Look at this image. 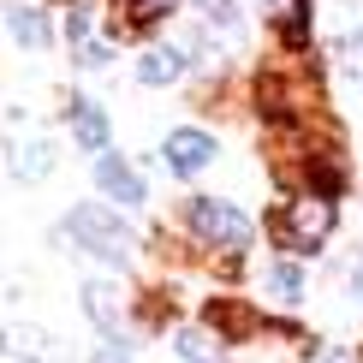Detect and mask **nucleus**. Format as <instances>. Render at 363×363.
<instances>
[{
	"instance_id": "obj_14",
	"label": "nucleus",
	"mask_w": 363,
	"mask_h": 363,
	"mask_svg": "<svg viewBox=\"0 0 363 363\" xmlns=\"http://www.w3.org/2000/svg\"><path fill=\"white\" fill-rule=\"evenodd\" d=\"M185 0H125L119 6V24H113V36H143L149 24H161L167 12H179Z\"/></svg>"
},
{
	"instance_id": "obj_11",
	"label": "nucleus",
	"mask_w": 363,
	"mask_h": 363,
	"mask_svg": "<svg viewBox=\"0 0 363 363\" xmlns=\"http://www.w3.org/2000/svg\"><path fill=\"white\" fill-rule=\"evenodd\" d=\"M203 322L215 328L226 345H233V340L256 334V328H262V315H256V310H245V304H233V298H208V304H203Z\"/></svg>"
},
{
	"instance_id": "obj_2",
	"label": "nucleus",
	"mask_w": 363,
	"mask_h": 363,
	"mask_svg": "<svg viewBox=\"0 0 363 363\" xmlns=\"http://www.w3.org/2000/svg\"><path fill=\"white\" fill-rule=\"evenodd\" d=\"M54 238H72V250L96 256V262H108V268H125L131 256H138V233L113 215V203H72L66 220L54 226Z\"/></svg>"
},
{
	"instance_id": "obj_18",
	"label": "nucleus",
	"mask_w": 363,
	"mask_h": 363,
	"mask_svg": "<svg viewBox=\"0 0 363 363\" xmlns=\"http://www.w3.org/2000/svg\"><path fill=\"white\" fill-rule=\"evenodd\" d=\"M89 24H96V18H89V6L66 0V24H60V30H66V42H72V48H84V42H89Z\"/></svg>"
},
{
	"instance_id": "obj_4",
	"label": "nucleus",
	"mask_w": 363,
	"mask_h": 363,
	"mask_svg": "<svg viewBox=\"0 0 363 363\" xmlns=\"http://www.w3.org/2000/svg\"><path fill=\"white\" fill-rule=\"evenodd\" d=\"M84 315L101 328V340H108V352H119V357H131L138 352V340L125 334V322H131V292L119 280H108V274H96V280H84Z\"/></svg>"
},
{
	"instance_id": "obj_16",
	"label": "nucleus",
	"mask_w": 363,
	"mask_h": 363,
	"mask_svg": "<svg viewBox=\"0 0 363 363\" xmlns=\"http://www.w3.org/2000/svg\"><path fill=\"white\" fill-rule=\"evenodd\" d=\"M196 18H203L215 36H245V12H238V0H191Z\"/></svg>"
},
{
	"instance_id": "obj_22",
	"label": "nucleus",
	"mask_w": 363,
	"mask_h": 363,
	"mask_svg": "<svg viewBox=\"0 0 363 363\" xmlns=\"http://www.w3.org/2000/svg\"><path fill=\"white\" fill-rule=\"evenodd\" d=\"M89 363H131V357H119V352H101V357H89Z\"/></svg>"
},
{
	"instance_id": "obj_5",
	"label": "nucleus",
	"mask_w": 363,
	"mask_h": 363,
	"mask_svg": "<svg viewBox=\"0 0 363 363\" xmlns=\"http://www.w3.org/2000/svg\"><path fill=\"white\" fill-rule=\"evenodd\" d=\"M215 161V138H208L203 125H173L167 138H161V167L179 173V179H196Z\"/></svg>"
},
{
	"instance_id": "obj_10",
	"label": "nucleus",
	"mask_w": 363,
	"mask_h": 363,
	"mask_svg": "<svg viewBox=\"0 0 363 363\" xmlns=\"http://www.w3.org/2000/svg\"><path fill=\"white\" fill-rule=\"evenodd\" d=\"M262 6V18L280 30L286 48H304L310 42V0H256Z\"/></svg>"
},
{
	"instance_id": "obj_12",
	"label": "nucleus",
	"mask_w": 363,
	"mask_h": 363,
	"mask_svg": "<svg viewBox=\"0 0 363 363\" xmlns=\"http://www.w3.org/2000/svg\"><path fill=\"white\" fill-rule=\"evenodd\" d=\"M54 161H60V149H54L48 138H30V143H18V149H12L6 173L18 179V185H36V179H48V173H54Z\"/></svg>"
},
{
	"instance_id": "obj_7",
	"label": "nucleus",
	"mask_w": 363,
	"mask_h": 363,
	"mask_svg": "<svg viewBox=\"0 0 363 363\" xmlns=\"http://www.w3.org/2000/svg\"><path fill=\"white\" fill-rule=\"evenodd\" d=\"M96 191L101 196H113L119 208H138V203H149V185H143V173L131 167L119 149H108V155H96Z\"/></svg>"
},
{
	"instance_id": "obj_1",
	"label": "nucleus",
	"mask_w": 363,
	"mask_h": 363,
	"mask_svg": "<svg viewBox=\"0 0 363 363\" xmlns=\"http://www.w3.org/2000/svg\"><path fill=\"white\" fill-rule=\"evenodd\" d=\"M334 226H340L334 196H322V191L304 185V191H292L274 215H268V238H274L286 256H322L328 238H334Z\"/></svg>"
},
{
	"instance_id": "obj_21",
	"label": "nucleus",
	"mask_w": 363,
	"mask_h": 363,
	"mask_svg": "<svg viewBox=\"0 0 363 363\" xmlns=\"http://www.w3.org/2000/svg\"><path fill=\"white\" fill-rule=\"evenodd\" d=\"M322 363H357V352H345V345H334V352H322Z\"/></svg>"
},
{
	"instance_id": "obj_20",
	"label": "nucleus",
	"mask_w": 363,
	"mask_h": 363,
	"mask_svg": "<svg viewBox=\"0 0 363 363\" xmlns=\"http://www.w3.org/2000/svg\"><path fill=\"white\" fill-rule=\"evenodd\" d=\"M345 292H352L357 304H363V250L352 256V268H345Z\"/></svg>"
},
{
	"instance_id": "obj_19",
	"label": "nucleus",
	"mask_w": 363,
	"mask_h": 363,
	"mask_svg": "<svg viewBox=\"0 0 363 363\" xmlns=\"http://www.w3.org/2000/svg\"><path fill=\"white\" fill-rule=\"evenodd\" d=\"M72 60H78V72H101V66L113 60V42H96V36H89V42H84V48L72 54Z\"/></svg>"
},
{
	"instance_id": "obj_13",
	"label": "nucleus",
	"mask_w": 363,
	"mask_h": 363,
	"mask_svg": "<svg viewBox=\"0 0 363 363\" xmlns=\"http://www.w3.org/2000/svg\"><path fill=\"white\" fill-rule=\"evenodd\" d=\"M173 352L185 357V363H226V340L203 322V328H179V334H173Z\"/></svg>"
},
{
	"instance_id": "obj_17",
	"label": "nucleus",
	"mask_w": 363,
	"mask_h": 363,
	"mask_svg": "<svg viewBox=\"0 0 363 363\" xmlns=\"http://www.w3.org/2000/svg\"><path fill=\"white\" fill-rule=\"evenodd\" d=\"M334 66H340V78L363 84V30H357V24L334 36Z\"/></svg>"
},
{
	"instance_id": "obj_9",
	"label": "nucleus",
	"mask_w": 363,
	"mask_h": 363,
	"mask_svg": "<svg viewBox=\"0 0 363 363\" xmlns=\"http://www.w3.org/2000/svg\"><path fill=\"white\" fill-rule=\"evenodd\" d=\"M191 72V54L179 48V42H149V48L138 54V84H149V89H167V84H179Z\"/></svg>"
},
{
	"instance_id": "obj_8",
	"label": "nucleus",
	"mask_w": 363,
	"mask_h": 363,
	"mask_svg": "<svg viewBox=\"0 0 363 363\" xmlns=\"http://www.w3.org/2000/svg\"><path fill=\"white\" fill-rule=\"evenodd\" d=\"M6 42L24 54H42L54 42V24H48V6L36 0H6Z\"/></svg>"
},
{
	"instance_id": "obj_6",
	"label": "nucleus",
	"mask_w": 363,
	"mask_h": 363,
	"mask_svg": "<svg viewBox=\"0 0 363 363\" xmlns=\"http://www.w3.org/2000/svg\"><path fill=\"white\" fill-rule=\"evenodd\" d=\"M66 131H72L78 149H89V155H108V143H113L108 108H101L96 96H66Z\"/></svg>"
},
{
	"instance_id": "obj_15",
	"label": "nucleus",
	"mask_w": 363,
	"mask_h": 363,
	"mask_svg": "<svg viewBox=\"0 0 363 363\" xmlns=\"http://www.w3.org/2000/svg\"><path fill=\"white\" fill-rule=\"evenodd\" d=\"M262 286L274 292V304L298 310V304H304V262H292V256H280V262H274V268L262 274Z\"/></svg>"
},
{
	"instance_id": "obj_23",
	"label": "nucleus",
	"mask_w": 363,
	"mask_h": 363,
	"mask_svg": "<svg viewBox=\"0 0 363 363\" xmlns=\"http://www.w3.org/2000/svg\"><path fill=\"white\" fill-rule=\"evenodd\" d=\"M6 363H30V357H18V352H6Z\"/></svg>"
},
{
	"instance_id": "obj_3",
	"label": "nucleus",
	"mask_w": 363,
	"mask_h": 363,
	"mask_svg": "<svg viewBox=\"0 0 363 363\" xmlns=\"http://www.w3.org/2000/svg\"><path fill=\"white\" fill-rule=\"evenodd\" d=\"M185 226L196 233V245H215L226 256L256 245V220L245 208H233L226 196H185Z\"/></svg>"
}]
</instances>
